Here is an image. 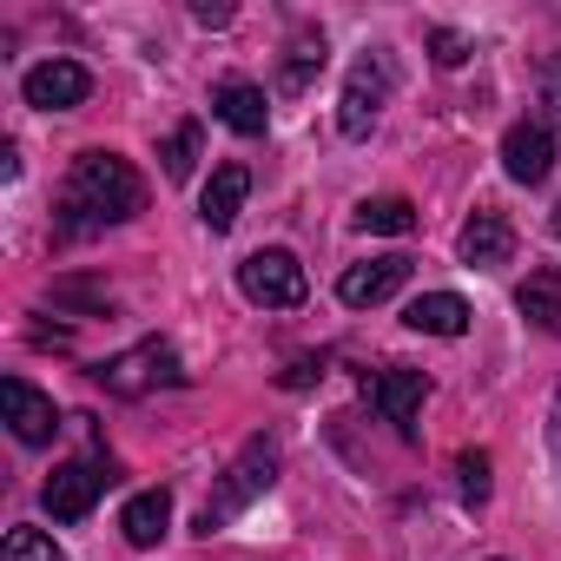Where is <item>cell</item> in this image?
<instances>
[{
  "label": "cell",
  "mask_w": 561,
  "mask_h": 561,
  "mask_svg": "<svg viewBox=\"0 0 561 561\" xmlns=\"http://www.w3.org/2000/svg\"><path fill=\"white\" fill-rule=\"evenodd\" d=\"M146 211V179L119 159V152H80L73 172H67V192H60V225L73 238L87 231H106V225H126Z\"/></svg>",
  "instance_id": "1"
},
{
  "label": "cell",
  "mask_w": 561,
  "mask_h": 561,
  "mask_svg": "<svg viewBox=\"0 0 561 561\" xmlns=\"http://www.w3.org/2000/svg\"><path fill=\"white\" fill-rule=\"evenodd\" d=\"M271 482H277V449H271L264 436H251V443L238 449V462H231V469L218 476L211 502L198 508V535H218V528H225V522H231L238 508H251V502H257V495H264Z\"/></svg>",
  "instance_id": "2"
},
{
  "label": "cell",
  "mask_w": 561,
  "mask_h": 561,
  "mask_svg": "<svg viewBox=\"0 0 561 561\" xmlns=\"http://www.w3.org/2000/svg\"><path fill=\"white\" fill-rule=\"evenodd\" d=\"M238 291L251 298V305H264V311H298L305 305V291H311V277H305V264L291 257V251H251L244 264H238Z\"/></svg>",
  "instance_id": "3"
},
{
  "label": "cell",
  "mask_w": 561,
  "mask_h": 561,
  "mask_svg": "<svg viewBox=\"0 0 561 561\" xmlns=\"http://www.w3.org/2000/svg\"><path fill=\"white\" fill-rule=\"evenodd\" d=\"M93 377H100L113 397H146V390H159V383H185V370H179L172 344H159V337H146V344H133V351L106 357Z\"/></svg>",
  "instance_id": "4"
},
{
  "label": "cell",
  "mask_w": 561,
  "mask_h": 561,
  "mask_svg": "<svg viewBox=\"0 0 561 561\" xmlns=\"http://www.w3.org/2000/svg\"><path fill=\"white\" fill-rule=\"evenodd\" d=\"M423 397H430V377L410 370V364H383V370L364 377V403H370L383 423H397L403 436H416V410H423Z\"/></svg>",
  "instance_id": "5"
},
{
  "label": "cell",
  "mask_w": 561,
  "mask_h": 561,
  "mask_svg": "<svg viewBox=\"0 0 561 561\" xmlns=\"http://www.w3.org/2000/svg\"><path fill=\"white\" fill-rule=\"evenodd\" d=\"M383 100H390V60H383V54H370V60H357V67H351V80H344V106H337L344 139H364V133L377 126Z\"/></svg>",
  "instance_id": "6"
},
{
  "label": "cell",
  "mask_w": 561,
  "mask_h": 561,
  "mask_svg": "<svg viewBox=\"0 0 561 561\" xmlns=\"http://www.w3.org/2000/svg\"><path fill=\"white\" fill-rule=\"evenodd\" d=\"M106 482H113V469H100V462H60V469L47 476L41 502H47V515H54V522H87Z\"/></svg>",
  "instance_id": "7"
},
{
  "label": "cell",
  "mask_w": 561,
  "mask_h": 561,
  "mask_svg": "<svg viewBox=\"0 0 561 561\" xmlns=\"http://www.w3.org/2000/svg\"><path fill=\"white\" fill-rule=\"evenodd\" d=\"M21 93H27L34 113H73V106H87L93 73H87L80 60H41V67L21 80Z\"/></svg>",
  "instance_id": "8"
},
{
  "label": "cell",
  "mask_w": 561,
  "mask_h": 561,
  "mask_svg": "<svg viewBox=\"0 0 561 561\" xmlns=\"http://www.w3.org/2000/svg\"><path fill=\"white\" fill-rule=\"evenodd\" d=\"M0 416H8V430H14L27 449L54 443V430H60V410H54V397H41L27 377H8V383H0Z\"/></svg>",
  "instance_id": "9"
},
{
  "label": "cell",
  "mask_w": 561,
  "mask_h": 561,
  "mask_svg": "<svg viewBox=\"0 0 561 561\" xmlns=\"http://www.w3.org/2000/svg\"><path fill=\"white\" fill-rule=\"evenodd\" d=\"M502 172H508L515 185H548V172H554V133H548L541 119L508 126V133H502Z\"/></svg>",
  "instance_id": "10"
},
{
  "label": "cell",
  "mask_w": 561,
  "mask_h": 561,
  "mask_svg": "<svg viewBox=\"0 0 561 561\" xmlns=\"http://www.w3.org/2000/svg\"><path fill=\"white\" fill-rule=\"evenodd\" d=\"M410 285V257L403 251H390V257H370V264H351L344 277H337V298L351 305V311H370V305H383V298H397Z\"/></svg>",
  "instance_id": "11"
},
{
  "label": "cell",
  "mask_w": 561,
  "mask_h": 561,
  "mask_svg": "<svg viewBox=\"0 0 561 561\" xmlns=\"http://www.w3.org/2000/svg\"><path fill=\"white\" fill-rule=\"evenodd\" d=\"M211 113L238 133V139H257L264 133V119H271V106H264V87H251V80H218V93H211Z\"/></svg>",
  "instance_id": "12"
},
{
  "label": "cell",
  "mask_w": 561,
  "mask_h": 561,
  "mask_svg": "<svg viewBox=\"0 0 561 561\" xmlns=\"http://www.w3.org/2000/svg\"><path fill=\"white\" fill-rule=\"evenodd\" d=\"M244 192H251V172L231 159V165H218L211 172V185H205V198H198V218H205V231H231L238 225V211H244Z\"/></svg>",
  "instance_id": "13"
},
{
  "label": "cell",
  "mask_w": 561,
  "mask_h": 561,
  "mask_svg": "<svg viewBox=\"0 0 561 561\" xmlns=\"http://www.w3.org/2000/svg\"><path fill=\"white\" fill-rule=\"evenodd\" d=\"M508 251H515V231H508L502 211H476V218L462 225V264L495 271V264H508Z\"/></svg>",
  "instance_id": "14"
},
{
  "label": "cell",
  "mask_w": 561,
  "mask_h": 561,
  "mask_svg": "<svg viewBox=\"0 0 561 561\" xmlns=\"http://www.w3.org/2000/svg\"><path fill=\"white\" fill-rule=\"evenodd\" d=\"M403 324L423 331V337H462V331H469V305H462L456 291H423V298L403 311Z\"/></svg>",
  "instance_id": "15"
},
{
  "label": "cell",
  "mask_w": 561,
  "mask_h": 561,
  "mask_svg": "<svg viewBox=\"0 0 561 561\" xmlns=\"http://www.w3.org/2000/svg\"><path fill=\"white\" fill-rule=\"evenodd\" d=\"M119 528H126V541H133V548H159V535L172 528V495H165V489L133 495V502H126V515H119Z\"/></svg>",
  "instance_id": "16"
},
{
  "label": "cell",
  "mask_w": 561,
  "mask_h": 561,
  "mask_svg": "<svg viewBox=\"0 0 561 561\" xmlns=\"http://www.w3.org/2000/svg\"><path fill=\"white\" fill-rule=\"evenodd\" d=\"M515 305H522V318H535L548 337H561V271H535Z\"/></svg>",
  "instance_id": "17"
},
{
  "label": "cell",
  "mask_w": 561,
  "mask_h": 561,
  "mask_svg": "<svg viewBox=\"0 0 561 561\" xmlns=\"http://www.w3.org/2000/svg\"><path fill=\"white\" fill-rule=\"evenodd\" d=\"M357 231L410 238V231H416V205H410V198H364V205H357Z\"/></svg>",
  "instance_id": "18"
},
{
  "label": "cell",
  "mask_w": 561,
  "mask_h": 561,
  "mask_svg": "<svg viewBox=\"0 0 561 561\" xmlns=\"http://www.w3.org/2000/svg\"><path fill=\"white\" fill-rule=\"evenodd\" d=\"M198 146H205V133H198V119H185V126H172V139L159 146V159H165V179H192V159H198Z\"/></svg>",
  "instance_id": "19"
},
{
  "label": "cell",
  "mask_w": 561,
  "mask_h": 561,
  "mask_svg": "<svg viewBox=\"0 0 561 561\" xmlns=\"http://www.w3.org/2000/svg\"><path fill=\"white\" fill-rule=\"evenodd\" d=\"M0 561H67L54 548L47 528H8V541H0Z\"/></svg>",
  "instance_id": "20"
},
{
  "label": "cell",
  "mask_w": 561,
  "mask_h": 561,
  "mask_svg": "<svg viewBox=\"0 0 561 561\" xmlns=\"http://www.w3.org/2000/svg\"><path fill=\"white\" fill-rule=\"evenodd\" d=\"M318 73H324V41H298L291 60H285V93H305Z\"/></svg>",
  "instance_id": "21"
},
{
  "label": "cell",
  "mask_w": 561,
  "mask_h": 561,
  "mask_svg": "<svg viewBox=\"0 0 561 561\" xmlns=\"http://www.w3.org/2000/svg\"><path fill=\"white\" fill-rule=\"evenodd\" d=\"M456 476H462V502L482 508V502H489V456H482V449H462V456H456Z\"/></svg>",
  "instance_id": "22"
},
{
  "label": "cell",
  "mask_w": 561,
  "mask_h": 561,
  "mask_svg": "<svg viewBox=\"0 0 561 561\" xmlns=\"http://www.w3.org/2000/svg\"><path fill=\"white\" fill-rule=\"evenodd\" d=\"M430 54H436V67H462V60H469V41H462L456 27H436V34H430Z\"/></svg>",
  "instance_id": "23"
},
{
  "label": "cell",
  "mask_w": 561,
  "mask_h": 561,
  "mask_svg": "<svg viewBox=\"0 0 561 561\" xmlns=\"http://www.w3.org/2000/svg\"><path fill=\"white\" fill-rule=\"evenodd\" d=\"M192 21H198V27H225V21H231V8H211V0H198Z\"/></svg>",
  "instance_id": "24"
},
{
  "label": "cell",
  "mask_w": 561,
  "mask_h": 561,
  "mask_svg": "<svg viewBox=\"0 0 561 561\" xmlns=\"http://www.w3.org/2000/svg\"><path fill=\"white\" fill-rule=\"evenodd\" d=\"M554 231H561V205H554Z\"/></svg>",
  "instance_id": "25"
}]
</instances>
